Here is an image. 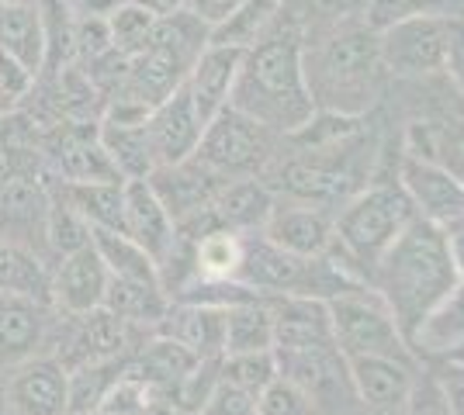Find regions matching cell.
<instances>
[{
    "instance_id": "f907efd6",
    "label": "cell",
    "mask_w": 464,
    "mask_h": 415,
    "mask_svg": "<svg viewBox=\"0 0 464 415\" xmlns=\"http://www.w3.org/2000/svg\"><path fill=\"white\" fill-rule=\"evenodd\" d=\"M447 242H450V253H454V263H458V274L464 280V218L461 222H454V225H447Z\"/></svg>"
},
{
    "instance_id": "816d5d0a",
    "label": "cell",
    "mask_w": 464,
    "mask_h": 415,
    "mask_svg": "<svg viewBox=\"0 0 464 415\" xmlns=\"http://www.w3.org/2000/svg\"><path fill=\"white\" fill-rule=\"evenodd\" d=\"M136 4H142L153 18H170V14L188 7V0H136Z\"/></svg>"
},
{
    "instance_id": "8d00e7d4",
    "label": "cell",
    "mask_w": 464,
    "mask_h": 415,
    "mask_svg": "<svg viewBox=\"0 0 464 415\" xmlns=\"http://www.w3.org/2000/svg\"><path fill=\"white\" fill-rule=\"evenodd\" d=\"M160 395H163V388L150 384L146 377H139L136 371H129V363H125L97 412L101 415H150V409L156 405Z\"/></svg>"
},
{
    "instance_id": "f1b7e54d",
    "label": "cell",
    "mask_w": 464,
    "mask_h": 415,
    "mask_svg": "<svg viewBox=\"0 0 464 415\" xmlns=\"http://www.w3.org/2000/svg\"><path fill=\"white\" fill-rule=\"evenodd\" d=\"M274 350V312L267 297H246L226 305V346L222 354Z\"/></svg>"
},
{
    "instance_id": "ee69618b",
    "label": "cell",
    "mask_w": 464,
    "mask_h": 415,
    "mask_svg": "<svg viewBox=\"0 0 464 415\" xmlns=\"http://www.w3.org/2000/svg\"><path fill=\"white\" fill-rule=\"evenodd\" d=\"M39 73H32L24 62L0 52V111H14L21 100L32 98Z\"/></svg>"
},
{
    "instance_id": "c3c4849f",
    "label": "cell",
    "mask_w": 464,
    "mask_h": 415,
    "mask_svg": "<svg viewBox=\"0 0 464 415\" xmlns=\"http://www.w3.org/2000/svg\"><path fill=\"white\" fill-rule=\"evenodd\" d=\"M309 11L323 21H347L364 11V0H309Z\"/></svg>"
},
{
    "instance_id": "7a4b0ae2",
    "label": "cell",
    "mask_w": 464,
    "mask_h": 415,
    "mask_svg": "<svg viewBox=\"0 0 464 415\" xmlns=\"http://www.w3.org/2000/svg\"><path fill=\"white\" fill-rule=\"evenodd\" d=\"M371 280L409 343L420 322L461 280V274L444 229L416 215L388 246L385 257L378 259Z\"/></svg>"
},
{
    "instance_id": "681fc988",
    "label": "cell",
    "mask_w": 464,
    "mask_h": 415,
    "mask_svg": "<svg viewBox=\"0 0 464 415\" xmlns=\"http://www.w3.org/2000/svg\"><path fill=\"white\" fill-rule=\"evenodd\" d=\"M444 391L450 401V415H464V371H454L450 377H444Z\"/></svg>"
},
{
    "instance_id": "836d02e7",
    "label": "cell",
    "mask_w": 464,
    "mask_h": 415,
    "mask_svg": "<svg viewBox=\"0 0 464 415\" xmlns=\"http://www.w3.org/2000/svg\"><path fill=\"white\" fill-rule=\"evenodd\" d=\"M194 363H198V356H191L180 343L167 336H156L142 354H139L136 363H129V371H136L139 377H146L150 384L156 388H163V391H170L177 388L184 377L194 371Z\"/></svg>"
},
{
    "instance_id": "ba28073f",
    "label": "cell",
    "mask_w": 464,
    "mask_h": 415,
    "mask_svg": "<svg viewBox=\"0 0 464 415\" xmlns=\"http://www.w3.org/2000/svg\"><path fill=\"white\" fill-rule=\"evenodd\" d=\"M447 32H450L447 14H420V18L399 21L385 32H378L382 70L395 77L440 73L447 56Z\"/></svg>"
},
{
    "instance_id": "d4e9b609",
    "label": "cell",
    "mask_w": 464,
    "mask_h": 415,
    "mask_svg": "<svg viewBox=\"0 0 464 415\" xmlns=\"http://www.w3.org/2000/svg\"><path fill=\"white\" fill-rule=\"evenodd\" d=\"M461 343H464V280H458L433 305V312L420 322V329L412 333L409 346L416 354H426V356H447L450 350H458Z\"/></svg>"
},
{
    "instance_id": "b9f144b4",
    "label": "cell",
    "mask_w": 464,
    "mask_h": 415,
    "mask_svg": "<svg viewBox=\"0 0 464 415\" xmlns=\"http://www.w3.org/2000/svg\"><path fill=\"white\" fill-rule=\"evenodd\" d=\"M256 415H312V405L302 395V388H295L288 377L277 374L256 395Z\"/></svg>"
},
{
    "instance_id": "8fae6325",
    "label": "cell",
    "mask_w": 464,
    "mask_h": 415,
    "mask_svg": "<svg viewBox=\"0 0 464 415\" xmlns=\"http://www.w3.org/2000/svg\"><path fill=\"white\" fill-rule=\"evenodd\" d=\"M7 409L11 415H66L70 409V371L56 356H32L14 363L7 377Z\"/></svg>"
},
{
    "instance_id": "ab89813d",
    "label": "cell",
    "mask_w": 464,
    "mask_h": 415,
    "mask_svg": "<svg viewBox=\"0 0 464 415\" xmlns=\"http://www.w3.org/2000/svg\"><path fill=\"white\" fill-rule=\"evenodd\" d=\"M450 0H364L361 21L368 24L371 32H385L392 24L420 14H444Z\"/></svg>"
},
{
    "instance_id": "f35d334b",
    "label": "cell",
    "mask_w": 464,
    "mask_h": 415,
    "mask_svg": "<svg viewBox=\"0 0 464 415\" xmlns=\"http://www.w3.org/2000/svg\"><path fill=\"white\" fill-rule=\"evenodd\" d=\"M91 242V225L49 191V222H45V246H53L59 257L73 253L80 246Z\"/></svg>"
},
{
    "instance_id": "d590c367",
    "label": "cell",
    "mask_w": 464,
    "mask_h": 415,
    "mask_svg": "<svg viewBox=\"0 0 464 415\" xmlns=\"http://www.w3.org/2000/svg\"><path fill=\"white\" fill-rule=\"evenodd\" d=\"M153 24L156 18L136 4V0H125V4H118L115 11L108 14V32H111V49H115L118 56H125V60H132L136 52H142L150 39H153Z\"/></svg>"
},
{
    "instance_id": "1f68e13d",
    "label": "cell",
    "mask_w": 464,
    "mask_h": 415,
    "mask_svg": "<svg viewBox=\"0 0 464 415\" xmlns=\"http://www.w3.org/2000/svg\"><path fill=\"white\" fill-rule=\"evenodd\" d=\"M194 280H236L243 263V236L215 225L191 239Z\"/></svg>"
},
{
    "instance_id": "484cf974",
    "label": "cell",
    "mask_w": 464,
    "mask_h": 415,
    "mask_svg": "<svg viewBox=\"0 0 464 415\" xmlns=\"http://www.w3.org/2000/svg\"><path fill=\"white\" fill-rule=\"evenodd\" d=\"M101 146L108 149V156L115 163V170L121 174V180H150L156 170V153L146 121L136 125H115V121H101L97 125Z\"/></svg>"
},
{
    "instance_id": "e0dca14e",
    "label": "cell",
    "mask_w": 464,
    "mask_h": 415,
    "mask_svg": "<svg viewBox=\"0 0 464 415\" xmlns=\"http://www.w3.org/2000/svg\"><path fill=\"white\" fill-rule=\"evenodd\" d=\"M49 159L56 180L66 184H104V180H121L108 149L101 146L97 125H63L49 146Z\"/></svg>"
},
{
    "instance_id": "5b68a950",
    "label": "cell",
    "mask_w": 464,
    "mask_h": 415,
    "mask_svg": "<svg viewBox=\"0 0 464 415\" xmlns=\"http://www.w3.org/2000/svg\"><path fill=\"white\" fill-rule=\"evenodd\" d=\"M333 343L343 356H399L412 360V346L388 312L385 297L374 288H350L326 297Z\"/></svg>"
},
{
    "instance_id": "db71d44e",
    "label": "cell",
    "mask_w": 464,
    "mask_h": 415,
    "mask_svg": "<svg viewBox=\"0 0 464 415\" xmlns=\"http://www.w3.org/2000/svg\"><path fill=\"white\" fill-rule=\"evenodd\" d=\"M0 4H35V0H0Z\"/></svg>"
},
{
    "instance_id": "9a60e30c",
    "label": "cell",
    "mask_w": 464,
    "mask_h": 415,
    "mask_svg": "<svg viewBox=\"0 0 464 415\" xmlns=\"http://www.w3.org/2000/svg\"><path fill=\"white\" fill-rule=\"evenodd\" d=\"M49 301L0 291V367H14L21 360L39 356L49 343Z\"/></svg>"
},
{
    "instance_id": "9c48e42d",
    "label": "cell",
    "mask_w": 464,
    "mask_h": 415,
    "mask_svg": "<svg viewBox=\"0 0 464 415\" xmlns=\"http://www.w3.org/2000/svg\"><path fill=\"white\" fill-rule=\"evenodd\" d=\"M399 187L406 191L412 212L433 225H454L464 218V177L450 170L444 159H426L402 153Z\"/></svg>"
},
{
    "instance_id": "44dd1931",
    "label": "cell",
    "mask_w": 464,
    "mask_h": 415,
    "mask_svg": "<svg viewBox=\"0 0 464 415\" xmlns=\"http://www.w3.org/2000/svg\"><path fill=\"white\" fill-rule=\"evenodd\" d=\"M160 336L180 343L198 360H215L226 346V305H212V301L167 305V312L160 318Z\"/></svg>"
},
{
    "instance_id": "83f0119b",
    "label": "cell",
    "mask_w": 464,
    "mask_h": 415,
    "mask_svg": "<svg viewBox=\"0 0 464 415\" xmlns=\"http://www.w3.org/2000/svg\"><path fill=\"white\" fill-rule=\"evenodd\" d=\"M0 52L24 62L32 73H42L45 39L39 4H0Z\"/></svg>"
},
{
    "instance_id": "cb8c5ba5",
    "label": "cell",
    "mask_w": 464,
    "mask_h": 415,
    "mask_svg": "<svg viewBox=\"0 0 464 415\" xmlns=\"http://www.w3.org/2000/svg\"><path fill=\"white\" fill-rule=\"evenodd\" d=\"M70 318H77V325L66 336V350L56 356L66 371L80 367V363H94V360H115L125 350V325L129 322L118 318L115 312H108L104 305L94 308V312Z\"/></svg>"
},
{
    "instance_id": "4316f807",
    "label": "cell",
    "mask_w": 464,
    "mask_h": 415,
    "mask_svg": "<svg viewBox=\"0 0 464 415\" xmlns=\"http://www.w3.org/2000/svg\"><path fill=\"white\" fill-rule=\"evenodd\" d=\"M53 194L59 201H66L91 229H115V232H121L125 180H104V184H66V180H56Z\"/></svg>"
},
{
    "instance_id": "11a10c76",
    "label": "cell",
    "mask_w": 464,
    "mask_h": 415,
    "mask_svg": "<svg viewBox=\"0 0 464 415\" xmlns=\"http://www.w3.org/2000/svg\"><path fill=\"white\" fill-rule=\"evenodd\" d=\"M66 415H101V412H66Z\"/></svg>"
},
{
    "instance_id": "f5cc1de1",
    "label": "cell",
    "mask_w": 464,
    "mask_h": 415,
    "mask_svg": "<svg viewBox=\"0 0 464 415\" xmlns=\"http://www.w3.org/2000/svg\"><path fill=\"white\" fill-rule=\"evenodd\" d=\"M454 159L461 163V177H464V136L458 138V142H454Z\"/></svg>"
},
{
    "instance_id": "5bb4252c",
    "label": "cell",
    "mask_w": 464,
    "mask_h": 415,
    "mask_svg": "<svg viewBox=\"0 0 464 415\" xmlns=\"http://www.w3.org/2000/svg\"><path fill=\"white\" fill-rule=\"evenodd\" d=\"M357 401L374 415H399L412 391V360L399 356H347Z\"/></svg>"
},
{
    "instance_id": "d6986e66",
    "label": "cell",
    "mask_w": 464,
    "mask_h": 415,
    "mask_svg": "<svg viewBox=\"0 0 464 415\" xmlns=\"http://www.w3.org/2000/svg\"><path fill=\"white\" fill-rule=\"evenodd\" d=\"M49 222V191L39 180L7 177L0 184V239L39 253Z\"/></svg>"
},
{
    "instance_id": "6da1fadb",
    "label": "cell",
    "mask_w": 464,
    "mask_h": 415,
    "mask_svg": "<svg viewBox=\"0 0 464 415\" xmlns=\"http://www.w3.org/2000/svg\"><path fill=\"white\" fill-rule=\"evenodd\" d=\"M229 108L277 136L298 132L315 115L305 80V39L295 21L281 14L271 32L243 52Z\"/></svg>"
},
{
    "instance_id": "3957f363",
    "label": "cell",
    "mask_w": 464,
    "mask_h": 415,
    "mask_svg": "<svg viewBox=\"0 0 464 415\" xmlns=\"http://www.w3.org/2000/svg\"><path fill=\"white\" fill-rule=\"evenodd\" d=\"M382 77L378 32L368 24H336L315 49H305V80L319 111L364 115Z\"/></svg>"
},
{
    "instance_id": "8992f818",
    "label": "cell",
    "mask_w": 464,
    "mask_h": 415,
    "mask_svg": "<svg viewBox=\"0 0 464 415\" xmlns=\"http://www.w3.org/2000/svg\"><path fill=\"white\" fill-rule=\"evenodd\" d=\"M271 136L264 125H256L236 108H222L201 132L198 153L194 159H201L208 170H215L218 177L236 180V177H256L267 163H271Z\"/></svg>"
},
{
    "instance_id": "7402d4cb",
    "label": "cell",
    "mask_w": 464,
    "mask_h": 415,
    "mask_svg": "<svg viewBox=\"0 0 464 415\" xmlns=\"http://www.w3.org/2000/svg\"><path fill=\"white\" fill-rule=\"evenodd\" d=\"M271 312H274V350H302V346H326V343H333L329 312L323 297L277 295L271 301Z\"/></svg>"
},
{
    "instance_id": "ac0fdd59",
    "label": "cell",
    "mask_w": 464,
    "mask_h": 415,
    "mask_svg": "<svg viewBox=\"0 0 464 415\" xmlns=\"http://www.w3.org/2000/svg\"><path fill=\"white\" fill-rule=\"evenodd\" d=\"M243 52L246 49H236V45H222V42H208L198 60L191 62L188 70V94H191L198 115L205 118V125L222 111L229 108L232 87H236V77H239V66H243Z\"/></svg>"
},
{
    "instance_id": "74e56055",
    "label": "cell",
    "mask_w": 464,
    "mask_h": 415,
    "mask_svg": "<svg viewBox=\"0 0 464 415\" xmlns=\"http://www.w3.org/2000/svg\"><path fill=\"white\" fill-rule=\"evenodd\" d=\"M218 377L260 395L277 377V354L274 350H253V354H222L218 356Z\"/></svg>"
},
{
    "instance_id": "2e32d148",
    "label": "cell",
    "mask_w": 464,
    "mask_h": 415,
    "mask_svg": "<svg viewBox=\"0 0 464 415\" xmlns=\"http://www.w3.org/2000/svg\"><path fill=\"white\" fill-rule=\"evenodd\" d=\"M108 295V267L94 242L80 246L73 253L59 257V267L53 274V305L66 316H83L104 305Z\"/></svg>"
},
{
    "instance_id": "ffe728a7",
    "label": "cell",
    "mask_w": 464,
    "mask_h": 415,
    "mask_svg": "<svg viewBox=\"0 0 464 415\" xmlns=\"http://www.w3.org/2000/svg\"><path fill=\"white\" fill-rule=\"evenodd\" d=\"M260 232L295 257L315 259L333 246V218L326 215L323 204H309V201L274 204L271 218Z\"/></svg>"
},
{
    "instance_id": "e575fe53",
    "label": "cell",
    "mask_w": 464,
    "mask_h": 415,
    "mask_svg": "<svg viewBox=\"0 0 464 415\" xmlns=\"http://www.w3.org/2000/svg\"><path fill=\"white\" fill-rule=\"evenodd\" d=\"M121 360H94V363H80L70 367V409L66 412H97L104 395L111 391V384L121 374Z\"/></svg>"
},
{
    "instance_id": "7c38bea8",
    "label": "cell",
    "mask_w": 464,
    "mask_h": 415,
    "mask_svg": "<svg viewBox=\"0 0 464 415\" xmlns=\"http://www.w3.org/2000/svg\"><path fill=\"white\" fill-rule=\"evenodd\" d=\"M121 236H129L156 267L170 257L177 242V225L170 212L163 208L160 194L150 180H125L121 194Z\"/></svg>"
},
{
    "instance_id": "f6af8a7d",
    "label": "cell",
    "mask_w": 464,
    "mask_h": 415,
    "mask_svg": "<svg viewBox=\"0 0 464 415\" xmlns=\"http://www.w3.org/2000/svg\"><path fill=\"white\" fill-rule=\"evenodd\" d=\"M399 415H450V401H447L444 381L440 377H423V381H412V391H409L406 405Z\"/></svg>"
},
{
    "instance_id": "f546056e",
    "label": "cell",
    "mask_w": 464,
    "mask_h": 415,
    "mask_svg": "<svg viewBox=\"0 0 464 415\" xmlns=\"http://www.w3.org/2000/svg\"><path fill=\"white\" fill-rule=\"evenodd\" d=\"M0 291L39 297L53 305V274L39 253L0 239Z\"/></svg>"
},
{
    "instance_id": "7bdbcfd3",
    "label": "cell",
    "mask_w": 464,
    "mask_h": 415,
    "mask_svg": "<svg viewBox=\"0 0 464 415\" xmlns=\"http://www.w3.org/2000/svg\"><path fill=\"white\" fill-rule=\"evenodd\" d=\"M198 415H256V395L218 377L205 401L198 405Z\"/></svg>"
},
{
    "instance_id": "4dcf8cb0",
    "label": "cell",
    "mask_w": 464,
    "mask_h": 415,
    "mask_svg": "<svg viewBox=\"0 0 464 415\" xmlns=\"http://www.w3.org/2000/svg\"><path fill=\"white\" fill-rule=\"evenodd\" d=\"M288 7V0H243L222 24H215L208 32V42H222V45H236V49H250L271 32L281 21Z\"/></svg>"
},
{
    "instance_id": "7dc6e473",
    "label": "cell",
    "mask_w": 464,
    "mask_h": 415,
    "mask_svg": "<svg viewBox=\"0 0 464 415\" xmlns=\"http://www.w3.org/2000/svg\"><path fill=\"white\" fill-rule=\"evenodd\" d=\"M239 4H243V0H188V7H184V11L194 14L201 24H208V32H212L215 24H222V21L229 18Z\"/></svg>"
},
{
    "instance_id": "d6a6232c",
    "label": "cell",
    "mask_w": 464,
    "mask_h": 415,
    "mask_svg": "<svg viewBox=\"0 0 464 415\" xmlns=\"http://www.w3.org/2000/svg\"><path fill=\"white\" fill-rule=\"evenodd\" d=\"M91 242H94V250L104 259L108 277H115V280H142V284H163L160 280V267L129 236H121L115 229H91Z\"/></svg>"
},
{
    "instance_id": "30bf717a",
    "label": "cell",
    "mask_w": 464,
    "mask_h": 415,
    "mask_svg": "<svg viewBox=\"0 0 464 415\" xmlns=\"http://www.w3.org/2000/svg\"><path fill=\"white\" fill-rule=\"evenodd\" d=\"M350 149H298L277 166V187L291 201H309V204H333L347 198L353 187L350 170Z\"/></svg>"
},
{
    "instance_id": "52a82bcc",
    "label": "cell",
    "mask_w": 464,
    "mask_h": 415,
    "mask_svg": "<svg viewBox=\"0 0 464 415\" xmlns=\"http://www.w3.org/2000/svg\"><path fill=\"white\" fill-rule=\"evenodd\" d=\"M277 354V374L288 377L295 388H302V395L309 398L312 415L347 412V398L353 395V384L347 374V356L340 354L333 343L326 346H302V350H274Z\"/></svg>"
},
{
    "instance_id": "60d3db41",
    "label": "cell",
    "mask_w": 464,
    "mask_h": 415,
    "mask_svg": "<svg viewBox=\"0 0 464 415\" xmlns=\"http://www.w3.org/2000/svg\"><path fill=\"white\" fill-rule=\"evenodd\" d=\"M111 52V32H108V18L101 14H77L73 24V62L91 66L101 56Z\"/></svg>"
},
{
    "instance_id": "bcb514c9",
    "label": "cell",
    "mask_w": 464,
    "mask_h": 415,
    "mask_svg": "<svg viewBox=\"0 0 464 415\" xmlns=\"http://www.w3.org/2000/svg\"><path fill=\"white\" fill-rule=\"evenodd\" d=\"M444 73L450 77V83L458 87V94L464 98V18H450V32H447Z\"/></svg>"
},
{
    "instance_id": "603a6c76",
    "label": "cell",
    "mask_w": 464,
    "mask_h": 415,
    "mask_svg": "<svg viewBox=\"0 0 464 415\" xmlns=\"http://www.w3.org/2000/svg\"><path fill=\"white\" fill-rule=\"evenodd\" d=\"M274 191L260 177H236L218 187L212 201V215L222 229H232L239 236L260 232L274 212Z\"/></svg>"
},
{
    "instance_id": "277c9868",
    "label": "cell",
    "mask_w": 464,
    "mask_h": 415,
    "mask_svg": "<svg viewBox=\"0 0 464 415\" xmlns=\"http://www.w3.org/2000/svg\"><path fill=\"white\" fill-rule=\"evenodd\" d=\"M412 218L416 212L399 184H374L353 194L343 212L333 218V246L323 257L333 259L353 280H371L378 259L385 257L388 246Z\"/></svg>"
},
{
    "instance_id": "9f6ffc18",
    "label": "cell",
    "mask_w": 464,
    "mask_h": 415,
    "mask_svg": "<svg viewBox=\"0 0 464 415\" xmlns=\"http://www.w3.org/2000/svg\"><path fill=\"white\" fill-rule=\"evenodd\" d=\"M174 415H198V412H188V409H184V412H174Z\"/></svg>"
},
{
    "instance_id": "4fadbf2b",
    "label": "cell",
    "mask_w": 464,
    "mask_h": 415,
    "mask_svg": "<svg viewBox=\"0 0 464 415\" xmlns=\"http://www.w3.org/2000/svg\"><path fill=\"white\" fill-rule=\"evenodd\" d=\"M146 132H150V142H153L156 166H174V163H184V159H191L198 153L205 118L198 115V108H194L184 83L150 111Z\"/></svg>"
}]
</instances>
